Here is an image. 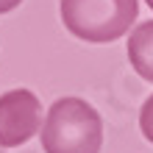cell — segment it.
Returning a JSON list of instances; mask_svg holds the SVG:
<instances>
[{"mask_svg": "<svg viewBox=\"0 0 153 153\" xmlns=\"http://www.w3.org/2000/svg\"><path fill=\"white\" fill-rule=\"evenodd\" d=\"M125 50H128V61H131L134 73L142 81L153 84V20L139 22L131 31Z\"/></svg>", "mask_w": 153, "mask_h": 153, "instance_id": "4", "label": "cell"}, {"mask_svg": "<svg viewBox=\"0 0 153 153\" xmlns=\"http://www.w3.org/2000/svg\"><path fill=\"white\" fill-rule=\"evenodd\" d=\"M148 6H150V8H153V0H148Z\"/></svg>", "mask_w": 153, "mask_h": 153, "instance_id": "7", "label": "cell"}, {"mask_svg": "<svg viewBox=\"0 0 153 153\" xmlns=\"http://www.w3.org/2000/svg\"><path fill=\"white\" fill-rule=\"evenodd\" d=\"M59 14L75 39L106 45L131 31L139 0H59Z\"/></svg>", "mask_w": 153, "mask_h": 153, "instance_id": "2", "label": "cell"}, {"mask_svg": "<svg viewBox=\"0 0 153 153\" xmlns=\"http://www.w3.org/2000/svg\"><path fill=\"white\" fill-rule=\"evenodd\" d=\"M22 0H0V14H8V11H14L17 6H20Z\"/></svg>", "mask_w": 153, "mask_h": 153, "instance_id": "6", "label": "cell"}, {"mask_svg": "<svg viewBox=\"0 0 153 153\" xmlns=\"http://www.w3.org/2000/svg\"><path fill=\"white\" fill-rule=\"evenodd\" d=\"M139 131L150 145H153V95L142 103V111H139Z\"/></svg>", "mask_w": 153, "mask_h": 153, "instance_id": "5", "label": "cell"}, {"mask_svg": "<svg viewBox=\"0 0 153 153\" xmlns=\"http://www.w3.org/2000/svg\"><path fill=\"white\" fill-rule=\"evenodd\" d=\"M45 153H100L103 120L84 97H59L42 123Z\"/></svg>", "mask_w": 153, "mask_h": 153, "instance_id": "1", "label": "cell"}, {"mask_svg": "<svg viewBox=\"0 0 153 153\" xmlns=\"http://www.w3.org/2000/svg\"><path fill=\"white\" fill-rule=\"evenodd\" d=\"M42 131V103L31 89L0 95V148H20Z\"/></svg>", "mask_w": 153, "mask_h": 153, "instance_id": "3", "label": "cell"}]
</instances>
